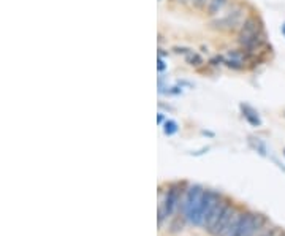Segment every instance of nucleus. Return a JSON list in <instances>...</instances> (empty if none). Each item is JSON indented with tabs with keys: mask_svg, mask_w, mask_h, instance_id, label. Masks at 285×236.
<instances>
[{
	"mask_svg": "<svg viewBox=\"0 0 285 236\" xmlns=\"http://www.w3.org/2000/svg\"><path fill=\"white\" fill-rule=\"evenodd\" d=\"M238 41L243 50L249 54L260 51L266 44V33L263 29V22L258 16H247L238 32Z\"/></svg>",
	"mask_w": 285,
	"mask_h": 236,
	"instance_id": "f257e3e1",
	"label": "nucleus"
},
{
	"mask_svg": "<svg viewBox=\"0 0 285 236\" xmlns=\"http://www.w3.org/2000/svg\"><path fill=\"white\" fill-rule=\"evenodd\" d=\"M187 191L185 181H177L166 185V191L163 194L162 187L159 188L160 202H159V227L163 225L166 219H170L174 212L181 208V202L184 198V194Z\"/></svg>",
	"mask_w": 285,
	"mask_h": 236,
	"instance_id": "f03ea898",
	"label": "nucleus"
},
{
	"mask_svg": "<svg viewBox=\"0 0 285 236\" xmlns=\"http://www.w3.org/2000/svg\"><path fill=\"white\" fill-rule=\"evenodd\" d=\"M205 194V188L195 184V185H190L187 187V191L184 194V198L181 202V216L185 217L187 222H190L192 225H197V216H198V208L201 203V198H203Z\"/></svg>",
	"mask_w": 285,
	"mask_h": 236,
	"instance_id": "7ed1b4c3",
	"label": "nucleus"
},
{
	"mask_svg": "<svg viewBox=\"0 0 285 236\" xmlns=\"http://www.w3.org/2000/svg\"><path fill=\"white\" fill-rule=\"evenodd\" d=\"M225 197L216 191H211V188H206L203 198H201V203L198 208V216H197V225L198 227H205L208 219L211 217L212 211L217 208V205L222 202Z\"/></svg>",
	"mask_w": 285,
	"mask_h": 236,
	"instance_id": "20e7f679",
	"label": "nucleus"
},
{
	"mask_svg": "<svg viewBox=\"0 0 285 236\" xmlns=\"http://www.w3.org/2000/svg\"><path fill=\"white\" fill-rule=\"evenodd\" d=\"M243 16H244V10L241 7H234L228 13H225L222 18L212 19L211 27L216 30H234L238 27H241Z\"/></svg>",
	"mask_w": 285,
	"mask_h": 236,
	"instance_id": "39448f33",
	"label": "nucleus"
},
{
	"mask_svg": "<svg viewBox=\"0 0 285 236\" xmlns=\"http://www.w3.org/2000/svg\"><path fill=\"white\" fill-rule=\"evenodd\" d=\"M234 206H233V202L230 198H223V205H222V209H220V214L217 217V220L214 222V225L211 227V230L208 231L209 234L212 236H223V231L225 228L228 227V223L231 220V217L234 216Z\"/></svg>",
	"mask_w": 285,
	"mask_h": 236,
	"instance_id": "423d86ee",
	"label": "nucleus"
},
{
	"mask_svg": "<svg viewBox=\"0 0 285 236\" xmlns=\"http://www.w3.org/2000/svg\"><path fill=\"white\" fill-rule=\"evenodd\" d=\"M268 223V217L265 214H260V212H255V216L252 219V223H251V227H249V230L246 231L244 236H255L258 234L261 230L265 228V225Z\"/></svg>",
	"mask_w": 285,
	"mask_h": 236,
	"instance_id": "0eeeda50",
	"label": "nucleus"
},
{
	"mask_svg": "<svg viewBox=\"0 0 285 236\" xmlns=\"http://www.w3.org/2000/svg\"><path fill=\"white\" fill-rule=\"evenodd\" d=\"M241 111H243V116L246 117V121L251 125H254V127L261 125V119H260L258 111L254 110L251 105H241Z\"/></svg>",
	"mask_w": 285,
	"mask_h": 236,
	"instance_id": "6e6552de",
	"label": "nucleus"
},
{
	"mask_svg": "<svg viewBox=\"0 0 285 236\" xmlns=\"http://www.w3.org/2000/svg\"><path fill=\"white\" fill-rule=\"evenodd\" d=\"M228 0H209L208 7H206V15L211 18L219 16V13H222L223 8L227 7Z\"/></svg>",
	"mask_w": 285,
	"mask_h": 236,
	"instance_id": "1a4fd4ad",
	"label": "nucleus"
},
{
	"mask_svg": "<svg viewBox=\"0 0 285 236\" xmlns=\"http://www.w3.org/2000/svg\"><path fill=\"white\" fill-rule=\"evenodd\" d=\"M177 130H179V127H177V122L176 121H171L168 119L165 124H163V133L166 136H173L177 133Z\"/></svg>",
	"mask_w": 285,
	"mask_h": 236,
	"instance_id": "9d476101",
	"label": "nucleus"
},
{
	"mask_svg": "<svg viewBox=\"0 0 285 236\" xmlns=\"http://www.w3.org/2000/svg\"><path fill=\"white\" fill-rule=\"evenodd\" d=\"M185 61L190 65H200L201 62H203V61H201V57L197 53H194V51H190L188 54H185Z\"/></svg>",
	"mask_w": 285,
	"mask_h": 236,
	"instance_id": "9b49d317",
	"label": "nucleus"
},
{
	"mask_svg": "<svg viewBox=\"0 0 285 236\" xmlns=\"http://www.w3.org/2000/svg\"><path fill=\"white\" fill-rule=\"evenodd\" d=\"M208 2H209V0H190V4H192V7L195 10H206Z\"/></svg>",
	"mask_w": 285,
	"mask_h": 236,
	"instance_id": "f8f14e48",
	"label": "nucleus"
},
{
	"mask_svg": "<svg viewBox=\"0 0 285 236\" xmlns=\"http://www.w3.org/2000/svg\"><path fill=\"white\" fill-rule=\"evenodd\" d=\"M279 233H280L279 227H274V228H271V230L265 231V233L261 234V236H279Z\"/></svg>",
	"mask_w": 285,
	"mask_h": 236,
	"instance_id": "ddd939ff",
	"label": "nucleus"
},
{
	"mask_svg": "<svg viewBox=\"0 0 285 236\" xmlns=\"http://www.w3.org/2000/svg\"><path fill=\"white\" fill-rule=\"evenodd\" d=\"M165 68H166L165 61L162 59V56H159V72H160V73H162V72H165Z\"/></svg>",
	"mask_w": 285,
	"mask_h": 236,
	"instance_id": "4468645a",
	"label": "nucleus"
},
{
	"mask_svg": "<svg viewBox=\"0 0 285 236\" xmlns=\"http://www.w3.org/2000/svg\"><path fill=\"white\" fill-rule=\"evenodd\" d=\"M157 121H159V124H162V122H163V114H162V113L159 114V117H157Z\"/></svg>",
	"mask_w": 285,
	"mask_h": 236,
	"instance_id": "2eb2a0df",
	"label": "nucleus"
},
{
	"mask_svg": "<svg viewBox=\"0 0 285 236\" xmlns=\"http://www.w3.org/2000/svg\"><path fill=\"white\" fill-rule=\"evenodd\" d=\"M282 33H283V35H285V26H283V27H282Z\"/></svg>",
	"mask_w": 285,
	"mask_h": 236,
	"instance_id": "dca6fc26",
	"label": "nucleus"
},
{
	"mask_svg": "<svg viewBox=\"0 0 285 236\" xmlns=\"http://www.w3.org/2000/svg\"><path fill=\"white\" fill-rule=\"evenodd\" d=\"M279 236H285V231H282V233H279Z\"/></svg>",
	"mask_w": 285,
	"mask_h": 236,
	"instance_id": "f3484780",
	"label": "nucleus"
},
{
	"mask_svg": "<svg viewBox=\"0 0 285 236\" xmlns=\"http://www.w3.org/2000/svg\"><path fill=\"white\" fill-rule=\"evenodd\" d=\"M283 157H285V148H283Z\"/></svg>",
	"mask_w": 285,
	"mask_h": 236,
	"instance_id": "a211bd4d",
	"label": "nucleus"
},
{
	"mask_svg": "<svg viewBox=\"0 0 285 236\" xmlns=\"http://www.w3.org/2000/svg\"><path fill=\"white\" fill-rule=\"evenodd\" d=\"M170 2H174V0H170Z\"/></svg>",
	"mask_w": 285,
	"mask_h": 236,
	"instance_id": "6ab92c4d",
	"label": "nucleus"
},
{
	"mask_svg": "<svg viewBox=\"0 0 285 236\" xmlns=\"http://www.w3.org/2000/svg\"><path fill=\"white\" fill-rule=\"evenodd\" d=\"M159 2H162V0H159Z\"/></svg>",
	"mask_w": 285,
	"mask_h": 236,
	"instance_id": "aec40b11",
	"label": "nucleus"
},
{
	"mask_svg": "<svg viewBox=\"0 0 285 236\" xmlns=\"http://www.w3.org/2000/svg\"><path fill=\"white\" fill-rule=\"evenodd\" d=\"M283 26H285V24H283Z\"/></svg>",
	"mask_w": 285,
	"mask_h": 236,
	"instance_id": "412c9836",
	"label": "nucleus"
}]
</instances>
